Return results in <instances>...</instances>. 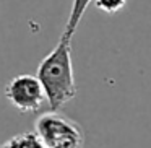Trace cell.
I'll return each mask as SVG.
<instances>
[{"label": "cell", "mask_w": 151, "mask_h": 148, "mask_svg": "<svg viewBox=\"0 0 151 148\" xmlns=\"http://www.w3.org/2000/svg\"><path fill=\"white\" fill-rule=\"evenodd\" d=\"M34 135L44 148H83V129L62 112H46L34 124Z\"/></svg>", "instance_id": "cell-2"}, {"label": "cell", "mask_w": 151, "mask_h": 148, "mask_svg": "<svg viewBox=\"0 0 151 148\" xmlns=\"http://www.w3.org/2000/svg\"><path fill=\"white\" fill-rule=\"evenodd\" d=\"M0 148H44L41 142L36 138L33 132H23L15 137L8 138L5 143L0 145Z\"/></svg>", "instance_id": "cell-5"}, {"label": "cell", "mask_w": 151, "mask_h": 148, "mask_svg": "<svg viewBox=\"0 0 151 148\" xmlns=\"http://www.w3.org/2000/svg\"><path fill=\"white\" fill-rule=\"evenodd\" d=\"M37 80L46 95L50 111L59 112L76 96V83L72 64V41L60 36L57 46L41 60Z\"/></svg>", "instance_id": "cell-1"}, {"label": "cell", "mask_w": 151, "mask_h": 148, "mask_svg": "<svg viewBox=\"0 0 151 148\" xmlns=\"http://www.w3.org/2000/svg\"><path fill=\"white\" fill-rule=\"evenodd\" d=\"M5 98L17 111L28 114L37 112L46 103V95L37 77L34 75H17L5 86Z\"/></svg>", "instance_id": "cell-3"}, {"label": "cell", "mask_w": 151, "mask_h": 148, "mask_svg": "<svg viewBox=\"0 0 151 148\" xmlns=\"http://www.w3.org/2000/svg\"><path fill=\"white\" fill-rule=\"evenodd\" d=\"M93 0H73L72 4V10H70V15H68V20H67V25H65V30H63L62 36L67 38V39L72 41L73 34H75L76 28H78L80 21H81L83 15H85L86 8L89 7Z\"/></svg>", "instance_id": "cell-4"}, {"label": "cell", "mask_w": 151, "mask_h": 148, "mask_svg": "<svg viewBox=\"0 0 151 148\" xmlns=\"http://www.w3.org/2000/svg\"><path fill=\"white\" fill-rule=\"evenodd\" d=\"M96 4V7L99 8L101 12H104V13H117V12H120L122 8L127 5L128 0H93Z\"/></svg>", "instance_id": "cell-6"}]
</instances>
